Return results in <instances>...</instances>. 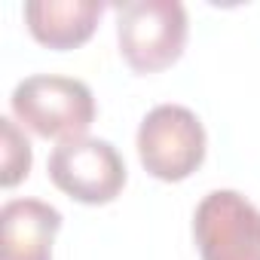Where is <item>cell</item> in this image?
<instances>
[{"mask_svg": "<svg viewBox=\"0 0 260 260\" xmlns=\"http://www.w3.org/2000/svg\"><path fill=\"white\" fill-rule=\"evenodd\" d=\"M61 211L40 199H10L0 208V260H52Z\"/></svg>", "mask_w": 260, "mask_h": 260, "instance_id": "6", "label": "cell"}, {"mask_svg": "<svg viewBox=\"0 0 260 260\" xmlns=\"http://www.w3.org/2000/svg\"><path fill=\"white\" fill-rule=\"evenodd\" d=\"M10 107L25 128L40 138H86L95 122V95L83 80L58 77V74H34L25 77L10 98Z\"/></svg>", "mask_w": 260, "mask_h": 260, "instance_id": "1", "label": "cell"}, {"mask_svg": "<svg viewBox=\"0 0 260 260\" xmlns=\"http://www.w3.org/2000/svg\"><path fill=\"white\" fill-rule=\"evenodd\" d=\"M104 13L98 0H31L25 4V22L37 43L49 49H77L83 46Z\"/></svg>", "mask_w": 260, "mask_h": 260, "instance_id": "7", "label": "cell"}, {"mask_svg": "<svg viewBox=\"0 0 260 260\" xmlns=\"http://www.w3.org/2000/svg\"><path fill=\"white\" fill-rule=\"evenodd\" d=\"M202 260H260V208L236 190H211L193 214Z\"/></svg>", "mask_w": 260, "mask_h": 260, "instance_id": "5", "label": "cell"}, {"mask_svg": "<svg viewBox=\"0 0 260 260\" xmlns=\"http://www.w3.org/2000/svg\"><path fill=\"white\" fill-rule=\"evenodd\" d=\"M205 125L184 104H156L138 125V156L156 181H184L205 162Z\"/></svg>", "mask_w": 260, "mask_h": 260, "instance_id": "3", "label": "cell"}, {"mask_svg": "<svg viewBox=\"0 0 260 260\" xmlns=\"http://www.w3.org/2000/svg\"><path fill=\"white\" fill-rule=\"evenodd\" d=\"M0 135H4V172H0V184L16 187L31 172V144L10 116L0 119Z\"/></svg>", "mask_w": 260, "mask_h": 260, "instance_id": "8", "label": "cell"}, {"mask_svg": "<svg viewBox=\"0 0 260 260\" xmlns=\"http://www.w3.org/2000/svg\"><path fill=\"white\" fill-rule=\"evenodd\" d=\"M187 10L178 0H128L116 7V40L135 74L172 68L187 46Z\"/></svg>", "mask_w": 260, "mask_h": 260, "instance_id": "2", "label": "cell"}, {"mask_svg": "<svg viewBox=\"0 0 260 260\" xmlns=\"http://www.w3.org/2000/svg\"><path fill=\"white\" fill-rule=\"evenodd\" d=\"M49 178L83 205H107L125 187V162L104 138H71L52 150Z\"/></svg>", "mask_w": 260, "mask_h": 260, "instance_id": "4", "label": "cell"}]
</instances>
